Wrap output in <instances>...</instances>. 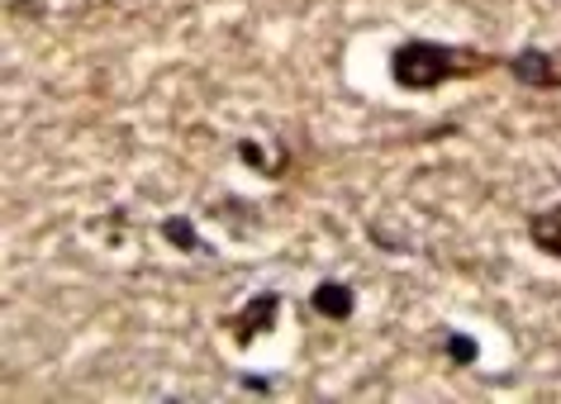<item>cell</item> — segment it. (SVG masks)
<instances>
[{
  "label": "cell",
  "instance_id": "1",
  "mask_svg": "<svg viewBox=\"0 0 561 404\" xmlns=\"http://www.w3.org/2000/svg\"><path fill=\"white\" fill-rule=\"evenodd\" d=\"M490 67H504V58L461 44H433V38H410L390 53V81L400 91H438L447 81L481 77Z\"/></svg>",
  "mask_w": 561,
  "mask_h": 404
},
{
  "label": "cell",
  "instance_id": "2",
  "mask_svg": "<svg viewBox=\"0 0 561 404\" xmlns=\"http://www.w3.org/2000/svg\"><path fill=\"white\" fill-rule=\"evenodd\" d=\"M280 290H257V296H248L238 310L224 319V328H229V338L233 347H252L257 338H266V333L276 328V319H280Z\"/></svg>",
  "mask_w": 561,
  "mask_h": 404
},
{
  "label": "cell",
  "instance_id": "3",
  "mask_svg": "<svg viewBox=\"0 0 561 404\" xmlns=\"http://www.w3.org/2000/svg\"><path fill=\"white\" fill-rule=\"evenodd\" d=\"M504 72H510L518 86L561 91V48H518L514 58H504Z\"/></svg>",
  "mask_w": 561,
  "mask_h": 404
},
{
  "label": "cell",
  "instance_id": "4",
  "mask_svg": "<svg viewBox=\"0 0 561 404\" xmlns=\"http://www.w3.org/2000/svg\"><path fill=\"white\" fill-rule=\"evenodd\" d=\"M310 310L319 314V319H329V324H347V319L357 314V290L347 286V281H319L314 290H310Z\"/></svg>",
  "mask_w": 561,
  "mask_h": 404
},
{
  "label": "cell",
  "instance_id": "5",
  "mask_svg": "<svg viewBox=\"0 0 561 404\" xmlns=\"http://www.w3.org/2000/svg\"><path fill=\"white\" fill-rule=\"evenodd\" d=\"M528 243L538 247L542 257L561 262V200L547 205V210H538V215H528Z\"/></svg>",
  "mask_w": 561,
  "mask_h": 404
},
{
  "label": "cell",
  "instance_id": "6",
  "mask_svg": "<svg viewBox=\"0 0 561 404\" xmlns=\"http://www.w3.org/2000/svg\"><path fill=\"white\" fill-rule=\"evenodd\" d=\"M238 162H248L252 172H262V176H280V172H286V166H290V152L280 148L276 158H272V152L257 148V143H252V138H238Z\"/></svg>",
  "mask_w": 561,
  "mask_h": 404
},
{
  "label": "cell",
  "instance_id": "7",
  "mask_svg": "<svg viewBox=\"0 0 561 404\" xmlns=\"http://www.w3.org/2000/svg\"><path fill=\"white\" fill-rule=\"evenodd\" d=\"M162 239L172 243V247H181V253H209V243L195 233V224L186 215H167L162 219Z\"/></svg>",
  "mask_w": 561,
  "mask_h": 404
},
{
  "label": "cell",
  "instance_id": "8",
  "mask_svg": "<svg viewBox=\"0 0 561 404\" xmlns=\"http://www.w3.org/2000/svg\"><path fill=\"white\" fill-rule=\"evenodd\" d=\"M443 353H447V361H453V367H476V361H481V343L471 338V333H447L443 338Z\"/></svg>",
  "mask_w": 561,
  "mask_h": 404
},
{
  "label": "cell",
  "instance_id": "9",
  "mask_svg": "<svg viewBox=\"0 0 561 404\" xmlns=\"http://www.w3.org/2000/svg\"><path fill=\"white\" fill-rule=\"evenodd\" d=\"M101 5H124V0H101Z\"/></svg>",
  "mask_w": 561,
  "mask_h": 404
}]
</instances>
